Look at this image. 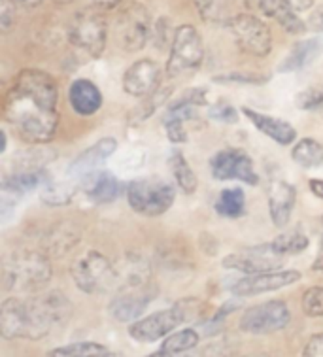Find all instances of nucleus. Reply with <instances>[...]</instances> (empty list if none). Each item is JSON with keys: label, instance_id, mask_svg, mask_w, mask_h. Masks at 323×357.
<instances>
[{"label": "nucleus", "instance_id": "nucleus-21", "mask_svg": "<svg viewBox=\"0 0 323 357\" xmlns=\"http://www.w3.org/2000/svg\"><path fill=\"white\" fill-rule=\"evenodd\" d=\"M68 102L80 116H95L103 108V93L91 79H76L68 89Z\"/></svg>", "mask_w": 323, "mask_h": 357}, {"label": "nucleus", "instance_id": "nucleus-26", "mask_svg": "<svg viewBox=\"0 0 323 357\" xmlns=\"http://www.w3.org/2000/svg\"><path fill=\"white\" fill-rule=\"evenodd\" d=\"M168 165H170V170H172V176H174L178 188L186 195H193L197 188H199V180H197V174L193 172V169L189 167L186 155L181 151H172L170 157H168Z\"/></svg>", "mask_w": 323, "mask_h": 357}, {"label": "nucleus", "instance_id": "nucleus-22", "mask_svg": "<svg viewBox=\"0 0 323 357\" xmlns=\"http://www.w3.org/2000/svg\"><path fill=\"white\" fill-rule=\"evenodd\" d=\"M259 10L271 17L284 29L287 34H303L306 33V21L299 17L293 8L285 0H259Z\"/></svg>", "mask_w": 323, "mask_h": 357}, {"label": "nucleus", "instance_id": "nucleus-35", "mask_svg": "<svg viewBox=\"0 0 323 357\" xmlns=\"http://www.w3.org/2000/svg\"><path fill=\"white\" fill-rule=\"evenodd\" d=\"M266 76H255V74H221L213 82L218 84H265Z\"/></svg>", "mask_w": 323, "mask_h": 357}, {"label": "nucleus", "instance_id": "nucleus-17", "mask_svg": "<svg viewBox=\"0 0 323 357\" xmlns=\"http://www.w3.org/2000/svg\"><path fill=\"white\" fill-rule=\"evenodd\" d=\"M82 191L87 199L97 204H110L127 191L123 182L108 170H95L82 178Z\"/></svg>", "mask_w": 323, "mask_h": 357}, {"label": "nucleus", "instance_id": "nucleus-30", "mask_svg": "<svg viewBox=\"0 0 323 357\" xmlns=\"http://www.w3.org/2000/svg\"><path fill=\"white\" fill-rule=\"evenodd\" d=\"M199 344V335L195 329H181L178 333L168 335L167 340L163 342V350L172 354L174 357H180L181 354H188Z\"/></svg>", "mask_w": 323, "mask_h": 357}, {"label": "nucleus", "instance_id": "nucleus-33", "mask_svg": "<svg viewBox=\"0 0 323 357\" xmlns=\"http://www.w3.org/2000/svg\"><path fill=\"white\" fill-rule=\"evenodd\" d=\"M303 310L310 318H322L323 316V286H314L306 289L303 295Z\"/></svg>", "mask_w": 323, "mask_h": 357}, {"label": "nucleus", "instance_id": "nucleus-12", "mask_svg": "<svg viewBox=\"0 0 323 357\" xmlns=\"http://www.w3.org/2000/svg\"><path fill=\"white\" fill-rule=\"evenodd\" d=\"M285 263V255H282L272 246V242L269 244H261V246L244 248L236 254L227 255L223 259V266L229 271H236V273L244 274H259L269 273V271H278Z\"/></svg>", "mask_w": 323, "mask_h": 357}, {"label": "nucleus", "instance_id": "nucleus-42", "mask_svg": "<svg viewBox=\"0 0 323 357\" xmlns=\"http://www.w3.org/2000/svg\"><path fill=\"white\" fill-rule=\"evenodd\" d=\"M191 4L206 17L208 12H210L213 8V4H216V0H191Z\"/></svg>", "mask_w": 323, "mask_h": 357}, {"label": "nucleus", "instance_id": "nucleus-23", "mask_svg": "<svg viewBox=\"0 0 323 357\" xmlns=\"http://www.w3.org/2000/svg\"><path fill=\"white\" fill-rule=\"evenodd\" d=\"M50 182V174L44 169H23L20 172L4 176L2 180V191L4 195L21 197L31 193L34 189L44 188Z\"/></svg>", "mask_w": 323, "mask_h": 357}, {"label": "nucleus", "instance_id": "nucleus-31", "mask_svg": "<svg viewBox=\"0 0 323 357\" xmlns=\"http://www.w3.org/2000/svg\"><path fill=\"white\" fill-rule=\"evenodd\" d=\"M308 236L301 231H287V233H282L280 236H276L272 241V246L278 250L282 255H297L303 254L304 250L308 248Z\"/></svg>", "mask_w": 323, "mask_h": 357}, {"label": "nucleus", "instance_id": "nucleus-27", "mask_svg": "<svg viewBox=\"0 0 323 357\" xmlns=\"http://www.w3.org/2000/svg\"><path fill=\"white\" fill-rule=\"evenodd\" d=\"M291 157L303 169L323 167V144L312 140V138H303L293 146Z\"/></svg>", "mask_w": 323, "mask_h": 357}, {"label": "nucleus", "instance_id": "nucleus-38", "mask_svg": "<svg viewBox=\"0 0 323 357\" xmlns=\"http://www.w3.org/2000/svg\"><path fill=\"white\" fill-rule=\"evenodd\" d=\"M301 357H323V333L308 338Z\"/></svg>", "mask_w": 323, "mask_h": 357}, {"label": "nucleus", "instance_id": "nucleus-20", "mask_svg": "<svg viewBox=\"0 0 323 357\" xmlns=\"http://www.w3.org/2000/svg\"><path fill=\"white\" fill-rule=\"evenodd\" d=\"M297 201V191L287 182L276 180L269 188V214L276 227H285Z\"/></svg>", "mask_w": 323, "mask_h": 357}, {"label": "nucleus", "instance_id": "nucleus-25", "mask_svg": "<svg viewBox=\"0 0 323 357\" xmlns=\"http://www.w3.org/2000/svg\"><path fill=\"white\" fill-rule=\"evenodd\" d=\"M78 191V180L68 178L65 182H50L45 183L40 193V201L47 206H66L74 199Z\"/></svg>", "mask_w": 323, "mask_h": 357}, {"label": "nucleus", "instance_id": "nucleus-19", "mask_svg": "<svg viewBox=\"0 0 323 357\" xmlns=\"http://www.w3.org/2000/svg\"><path fill=\"white\" fill-rule=\"evenodd\" d=\"M242 114L252 121V125L255 129L261 130L265 137H269L271 140L280 144V146H290V144L295 142V138H297V130H295V127H293L290 121H285V119L269 116V114L252 110V108H242Z\"/></svg>", "mask_w": 323, "mask_h": 357}, {"label": "nucleus", "instance_id": "nucleus-49", "mask_svg": "<svg viewBox=\"0 0 323 357\" xmlns=\"http://www.w3.org/2000/svg\"><path fill=\"white\" fill-rule=\"evenodd\" d=\"M322 248H323V236H322Z\"/></svg>", "mask_w": 323, "mask_h": 357}, {"label": "nucleus", "instance_id": "nucleus-9", "mask_svg": "<svg viewBox=\"0 0 323 357\" xmlns=\"http://www.w3.org/2000/svg\"><path fill=\"white\" fill-rule=\"evenodd\" d=\"M106 23L95 12L84 10L74 15L68 26V40L74 50L87 59H97L106 47Z\"/></svg>", "mask_w": 323, "mask_h": 357}, {"label": "nucleus", "instance_id": "nucleus-46", "mask_svg": "<svg viewBox=\"0 0 323 357\" xmlns=\"http://www.w3.org/2000/svg\"><path fill=\"white\" fill-rule=\"evenodd\" d=\"M17 2H21V4H23V6H38L40 2H42V0H17Z\"/></svg>", "mask_w": 323, "mask_h": 357}, {"label": "nucleus", "instance_id": "nucleus-36", "mask_svg": "<svg viewBox=\"0 0 323 357\" xmlns=\"http://www.w3.org/2000/svg\"><path fill=\"white\" fill-rule=\"evenodd\" d=\"M165 125V130H167L168 140L172 144H183L188 142V129L183 121H163Z\"/></svg>", "mask_w": 323, "mask_h": 357}, {"label": "nucleus", "instance_id": "nucleus-48", "mask_svg": "<svg viewBox=\"0 0 323 357\" xmlns=\"http://www.w3.org/2000/svg\"><path fill=\"white\" fill-rule=\"evenodd\" d=\"M252 357H266V356H252Z\"/></svg>", "mask_w": 323, "mask_h": 357}, {"label": "nucleus", "instance_id": "nucleus-6", "mask_svg": "<svg viewBox=\"0 0 323 357\" xmlns=\"http://www.w3.org/2000/svg\"><path fill=\"white\" fill-rule=\"evenodd\" d=\"M157 287L151 282V276H135L125 278L117 286L116 297L112 299L108 312L117 321H136L142 316L149 303L156 299Z\"/></svg>", "mask_w": 323, "mask_h": 357}, {"label": "nucleus", "instance_id": "nucleus-41", "mask_svg": "<svg viewBox=\"0 0 323 357\" xmlns=\"http://www.w3.org/2000/svg\"><path fill=\"white\" fill-rule=\"evenodd\" d=\"M295 12H306L314 6V0H285Z\"/></svg>", "mask_w": 323, "mask_h": 357}, {"label": "nucleus", "instance_id": "nucleus-24", "mask_svg": "<svg viewBox=\"0 0 323 357\" xmlns=\"http://www.w3.org/2000/svg\"><path fill=\"white\" fill-rule=\"evenodd\" d=\"M323 40L320 38H308L303 42H297L295 46L291 47V52L284 57V61L280 63L278 72H297L303 70L310 65L312 61L322 53Z\"/></svg>", "mask_w": 323, "mask_h": 357}, {"label": "nucleus", "instance_id": "nucleus-40", "mask_svg": "<svg viewBox=\"0 0 323 357\" xmlns=\"http://www.w3.org/2000/svg\"><path fill=\"white\" fill-rule=\"evenodd\" d=\"M229 348V346H227ZM225 344H213L208 346L206 350H204V357H231L229 356V351H227Z\"/></svg>", "mask_w": 323, "mask_h": 357}, {"label": "nucleus", "instance_id": "nucleus-13", "mask_svg": "<svg viewBox=\"0 0 323 357\" xmlns=\"http://www.w3.org/2000/svg\"><path fill=\"white\" fill-rule=\"evenodd\" d=\"M210 172L220 182L240 180L248 185H257L259 183V176L253 169L252 157L248 155L244 150H236V148H227V150L218 151L210 159Z\"/></svg>", "mask_w": 323, "mask_h": 357}, {"label": "nucleus", "instance_id": "nucleus-45", "mask_svg": "<svg viewBox=\"0 0 323 357\" xmlns=\"http://www.w3.org/2000/svg\"><path fill=\"white\" fill-rule=\"evenodd\" d=\"M146 357H174V356H172V354H168V351H165L161 348L159 351H153V354H149V356H146Z\"/></svg>", "mask_w": 323, "mask_h": 357}, {"label": "nucleus", "instance_id": "nucleus-28", "mask_svg": "<svg viewBox=\"0 0 323 357\" xmlns=\"http://www.w3.org/2000/svg\"><path fill=\"white\" fill-rule=\"evenodd\" d=\"M216 212L221 218H229V220H236L246 212V195L240 188H229L223 189L218 197V201L213 204Z\"/></svg>", "mask_w": 323, "mask_h": 357}, {"label": "nucleus", "instance_id": "nucleus-2", "mask_svg": "<svg viewBox=\"0 0 323 357\" xmlns=\"http://www.w3.org/2000/svg\"><path fill=\"white\" fill-rule=\"evenodd\" d=\"M72 303L65 293L47 291L33 299H6L0 308V333L8 340H40L68 324Z\"/></svg>", "mask_w": 323, "mask_h": 357}, {"label": "nucleus", "instance_id": "nucleus-1", "mask_svg": "<svg viewBox=\"0 0 323 357\" xmlns=\"http://www.w3.org/2000/svg\"><path fill=\"white\" fill-rule=\"evenodd\" d=\"M57 84L47 72L25 68L8 89L2 116L23 140L50 142L59 127Z\"/></svg>", "mask_w": 323, "mask_h": 357}, {"label": "nucleus", "instance_id": "nucleus-18", "mask_svg": "<svg viewBox=\"0 0 323 357\" xmlns=\"http://www.w3.org/2000/svg\"><path fill=\"white\" fill-rule=\"evenodd\" d=\"M117 150V140L112 137L100 138L98 142H95L91 148H87L85 151H82L74 161L70 162L68 167V178H74V180H82L91 172L98 170V167L103 165L104 161H108Z\"/></svg>", "mask_w": 323, "mask_h": 357}, {"label": "nucleus", "instance_id": "nucleus-5", "mask_svg": "<svg viewBox=\"0 0 323 357\" xmlns=\"http://www.w3.org/2000/svg\"><path fill=\"white\" fill-rule=\"evenodd\" d=\"M127 202L136 214L146 218H157L170 210L174 204V185L163 178H135L127 183Z\"/></svg>", "mask_w": 323, "mask_h": 357}, {"label": "nucleus", "instance_id": "nucleus-32", "mask_svg": "<svg viewBox=\"0 0 323 357\" xmlns=\"http://www.w3.org/2000/svg\"><path fill=\"white\" fill-rule=\"evenodd\" d=\"M295 104L299 110L317 112L323 110V84L310 85L304 91H301L295 97Z\"/></svg>", "mask_w": 323, "mask_h": 357}, {"label": "nucleus", "instance_id": "nucleus-44", "mask_svg": "<svg viewBox=\"0 0 323 357\" xmlns=\"http://www.w3.org/2000/svg\"><path fill=\"white\" fill-rule=\"evenodd\" d=\"M95 6H100V8H106V10H110V8H116L121 0H91Z\"/></svg>", "mask_w": 323, "mask_h": 357}, {"label": "nucleus", "instance_id": "nucleus-15", "mask_svg": "<svg viewBox=\"0 0 323 357\" xmlns=\"http://www.w3.org/2000/svg\"><path fill=\"white\" fill-rule=\"evenodd\" d=\"M303 274L295 268H278V271H269V273L246 274L244 278L236 280L231 287V291L236 297H255L263 293L278 291L282 287H287L301 280Z\"/></svg>", "mask_w": 323, "mask_h": 357}, {"label": "nucleus", "instance_id": "nucleus-3", "mask_svg": "<svg viewBox=\"0 0 323 357\" xmlns=\"http://www.w3.org/2000/svg\"><path fill=\"white\" fill-rule=\"evenodd\" d=\"M199 314H201V301H178L167 310L153 312L146 318L136 319L129 327V335L138 342H156L159 338L167 337L168 333L178 329L181 324H186L189 319H197Z\"/></svg>", "mask_w": 323, "mask_h": 357}, {"label": "nucleus", "instance_id": "nucleus-34", "mask_svg": "<svg viewBox=\"0 0 323 357\" xmlns=\"http://www.w3.org/2000/svg\"><path fill=\"white\" fill-rule=\"evenodd\" d=\"M208 116H210V119L220 121V123L233 125L239 121V112L234 110V106H231L229 102L213 104L212 108L208 110Z\"/></svg>", "mask_w": 323, "mask_h": 357}, {"label": "nucleus", "instance_id": "nucleus-11", "mask_svg": "<svg viewBox=\"0 0 323 357\" xmlns=\"http://www.w3.org/2000/svg\"><path fill=\"white\" fill-rule=\"evenodd\" d=\"M290 321L291 310L284 301H266L242 314L240 329L248 335H272L285 329Z\"/></svg>", "mask_w": 323, "mask_h": 357}, {"label": "nucleus", "instance_id": "nucleus-37", "mask_svg": "<svg viewBox=\"0 0 323 357\" xmlns=\"http://www.w3.org/2000/svg\"><path fill=\"white\" fill-rule=\"evenodd\" d=\"M15 21V2L13 0H0V26L6 33Z\"/></svg>", "mask_w": 323, "mask_h": 357}, {"label": "nucleus", "instance_id": "nucleus-10", "mask_svg": "<svg viewBox=\"0 0 323 357\" xmlns=\"http://www.w3.org/2000/svg\"><path fill=\"white\" fill-rule=\"evenodd\" d=\"M227 29L233 34L239 50L253 57H265L272 50L271 29L263 21L250 15V13H239L227 21Z\"/></svg>", "mask_w": 323, "mask_h": 357}, {"label": "nucleus", "instance_id": "nucleus-39", "mask_svg": "<svg viewBox=\"0 0 323 357\" xmlns=\"http://www.w3.org/2000/svg\"><path fill=\"white\" fill-rule=\"evenodd\" d=\"M306 29L312 31V33H323V4H320V6L308 15V20H306Z\"/></svg>", "mask_w": 323, "mask_h": 357}, {"label": "nucleus", "instance_id": "nucleus-8", "mask_svg": "<svg viewBox=\"0 0 323 357\" xmlns=\"http://www.w3.org/2000/svg\"><path fill=\"white\" fill-rule=\"evenodd\" d=\"M202 59H204V44L197 29L193 25L178 26L172 38L170 55H168V76L176 78V76L195 72L202 65Z\"/></svg>", "mask_w": 323, "mask_h": 357}, {"label": "nucleus", "instance_id": "nucleus-16", "mask_svg": "<svg viewBox=\"0 0 323 357\" xmlns=\"http://www.w3.org/2000/svg\"><path fill=\"white\" fill-rule=\"evenodd\" d=\"M161 84V68L151 59H140L125 70L123 89L135 98H146L157 91Z\"/></svg>", "mask_w": 323, "mask_h": 357}, {"label": "nucleus", "instance_id": "nucleus-29", "mask_svg": "<svg viewBox=\"0 0 323 357\" xmlns=\"http://www.w3.org/2000/svg\"><path fill=\"white\" fill-rule=\"evenodd\" d=\"M47 357H117L106 346L97 342H74L61 346L47 354Z\"/></svg>", "mask_w": 323, "mask_h": 357}, {"label": "nucleus", "instance_id": "nucleus-14", "mask_svg": "<svg viewBox=\"0 0 323 357\" xmlns=\"http://www.w3.org/2000/svg\"><path fill=\"white\" fill-rule=\"evenodd\" d=\"M117 40L127 52H138L148 44L151 34V21L148 10L140 4H130L123 10L116 25Z\"/></svg>", "mask_w": 323, "mask_h": 357}, {"label": "nucleus", "instance_id": "nucleus-43", "mask_svg": "<svg viewBox=\"0 0 323 357\" xmlns=\"http://www.w3.org/2000/svg\"><path fill=\"white\" fill-rule=\"evenodd\" d=\"M308 188H310L312 195L317 197V199H322L323 201V180L322 178H312L310 183H308Z\"/></svg>", "mask_w": 323, "mask_h": 357}, {"label": "nucleus", "instance_id": "nucleus-47", "mask_svg": "<svg viewBox=\"0 0 323 357\" xmlns=\"http://www.w3.org/2000/svg\"><path fill=\"white\" fill-rule=\"evenodd\" d=\"M0 137H2V153H4V151H6V146H8L6 132H4V130H2V135H0Z\"/></svg>", "mask_w": 323, "mask_h": 357}, {"label": "nucleus", "instance_id": "nucleus-4", "mask_svg": "<svg viewBox=\"0 0 323 357\" xmlns=\"http://www.w3.org/2000/svg\"><path fill=\"white\" fill-rule=\"evenodd\" d=\"M52 263L47 255L21 250L4 261V286L12 291L38 289L52 280Z\"/></svg>", "mask_w": 323, "mask_h": 357}, {"label": "nucleus", "instance_id": "nucleus-7", "mask_svg": "<svg viewBox=\"0 0 323 357\" xmlns=\"http://www.w3.org/2000/svg\"><path fill=\"white\" fill-rule=\"evenodd\" d=\"M70 276L74 284L84 293H100L117 284L116 268L97 250H89L80 255L70 266Z\"/></svg>", "mask_w": 323, "mask_h": 357}]
</instances>
